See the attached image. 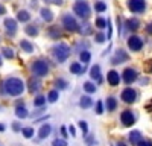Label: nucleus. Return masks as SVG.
Returning <instances> with one entry per match:
<instances>
[{"label":"nucleus","instance_id":"nucleus-29","mask_svg":"<svg viewBox=\"0 0 152 146\" xmlns=\"http://www.w3.org/2000/svg\"><path fill=\"white\" fill-rule=\"evenodd\" d=\"M84 90L87 93H94L96 91V87H94V84H91V82H85L84 84Z\"/></svg>","mask_w":152,"mask_h":146},{"label":"nucleus","instance_id":"nucleus-37","mask_svg":"<svg viewBox=\"0 0 152 146\" xmlns=\"http://www.w3.org/2000/svg\"><path fill=\"white\" fill-rule=\"evenodd\" d=\"M44 102H46V97L44 96H37V99H35V105L37 107H41Z\"/></svg>","mask_w":152,"mask_h":146},{"label":"nucleus","instance_id":"nucleus-30","mask_svg":"<svg viewBox=\"0 0 152 146\" xmlns=\"http://www.w3.org/2000/svg\"><path fill=\"white\" fill-rule=\"evenodd\" d=\"M79 58H81V61L84 64H87L88 61H90V58H91V55H90V52H81V55H79Z\"/></svg>","mask_w":152,"mask_h":146},{"label":"nucleus","instance_id":"nucleus-16","mask_svg":"<svg viewBox=\"0 0 152 146\" xmlns=\"http://www.w3.org/2000/svg\"><path fill=\"white\" fill-rule=\"evenodd\" d=\"M50 131H52L50 125H43L41 129H40V132H38V137H40V139H46V137H49V136H50Z\"/></svg>","mask_w":152,"mask_h":146},{"label":"nucleus","instance_id":"nucleus-15","mask_svg":"<svg viewBox=\"0 0 152 146\" xmlns=\"http://www.w3.org/2000/svg\"><path fill=\"white\" fill-rule=\"evenodd\" d=\"M90 76H91L93 79H96V81H102V78H100V67H99L97 64L91 67V70H90Z\"/></svg>","mask_w":152,"mask_h":146},{"label":"nucleus","instance_id":"nucleus-6","mask_svg":"<svg viewBox=\"0 0 152 146\" xmlns=\"http://www.w3.org/2000/svg\"><path fill=\"white\" fill-rule=\"evenodd\" d=\"M128 8L132 12H143L146 9L145 0H128Z\"/></svg>","mask_w":152,"mask_h":146},{"label":"nucleus","instance_id":"nucleus-39","mask_svg":"<svg viewBox=\"0 0 152 146\" xmlns=\"http://www.w3.org/2000/svg\"><path fill=\"white\" fill-rule=\"evenodd\" d=\"M79 128L82 129V134H84V136H87V132H88V126H87V123H85V122H79Z\"/></svg>","mask_w":152,"mask_h":146},{"label":"nucleus","instance_id":"nucleus-33","mask_svg":"<svg viewBox=\"0 0 152 146\" xmlns=\"http://www.w3.org/2000/svg\"><path fill=\"white\" fill-rule=\"evenodd\" d=\"M94 9H96L97 12H104V11L107 9V5H105L104 2H97L96 6H94Z\"/></svg>","mask_w":152,"mask_h":146},{"label":"nucleus","instance_id":"nucleus-19","mask_svg":"<svg viewBox=\"0 0 152 146\" xmlns=\"http://www.w3.org/2000/svg\"><path fill=\"white\" fill-rule=\"evenodd\" d=\"M70 72H72V73H75V75H82V73H84V69H82V66H81V64L75 63V64H72V66H70Z\"/></svg>","mask_w":152,"mask_h":146},{"label":"nucleus","instance_id":"nucleus-43","mask_svg":"<svg viewBox=\"0 0 152 146\" xmlns=\"http://www.w3.org/2000/svg\"><path fill=\"white\" fill-rule=\"evenodd\" d=\"M69 129H70V134H72V136L75 137V136H76V131H75V128H73V125H70V126H69Z\"/></svg>","mask_w":152,"mask_h":146},{"label":"nucleus","instance_id":"nucleus-25","mask_svg":"<svg viewBox=\"0 0 152 146\" xmlns=\"http://www.w3.org/2000/svg\"><path fill=\"white\" fill-rule=\"evenodd\" d=\"M38 88H40V81L38 79H31L29 81V90L31 91H37Z\"/></svg>","mask_w":152,"mask_h":146},{"label":"nucleus","instance_id":"nucleus-14","mask_svg":"<svg viewBox=\"0 0 152 146\" xmlns=\"http://www.w3.org/2000/svg\"><path fill=\"white\" fill-rule=\"evenodd\" d=\"M129 142H131V145H138L142 142V132L140 131H131L129 132Z\"/></svg>","mask_w":152,"mask_h":146},{"label":"nucleus","instance_id":"nucleus-11","mask_svg":"<svg viewBox=\"0 0 152 146\" xmlns=\"http://www.w3.org/2000/svg\"><path fill=\"white\" fill-rule=\"evenodd\" d=\"M126 59H128V53H126L125 50H122V49H119V50L116 52V55L113 56L111 63L113 64H120V63H125Z\"/></svg>","mask_w":152,"mask_h":146},{"label":"nucleus","instance_id":"nucleus-41","mask_svg":"<svg viewBox=\"0 0 152 146\" xmlns=\"http://www.w3.org/2000/svg\"><path fill=\"white\" fill-rule=\"evenodd\" d=\"M12 129H14L15 132H20V131H23V129H21V126H20V123H18V122H14V123H12Z\"/></svg>","mask_w":152,"mask_h":146},{"label":"nucleus","instance_id":"nucleus-17","mask_svg":"<svg viewBox=\"0 0 152 146\" xmlns=\"http://www.w3.org/2000/svg\"><path fill=\"white\" fill-rule=\"evenodd\" d=\"M81 107L82 108H90L93 105V101H91V97H88V96H82L81 97V101H79Z\"/></svg>","mask_w":152,"mask_h":146},{"label":"nucleus","instance_id":"nucleus-31","mask_svg":"<svg viewBox=\"0 0 152 146\" xmlns=\"http://www.w3.org/2000/svg\"><path fill=\"white\" fill-rule=\"evenodd\" d=\"M23 136L26 137V139H31V137H34V129L32 128H23Z\"/></svg>","mask_w":152,"mask_h":146},{"label":"nucleus","instance_id":"nucleus-44","mask_svg":"<svg viewBox=\"0 0 152 146\" xmlns=\"http://www.w3.org/2000/svg\"><path fill=\"white\" fill-rule=\"evenodd\" d=\"M5 12H6V9H5V6H3V5H0V15H3V14H5Z\"/></svg>","mask_w":152,"mask_h":146},{"label":"nucleus","instance_id":"nucleus-21","mask_svg":"<svg viewBox=\"0 0 152 146\" xmlns=\"http://www.w3.org/2000/svg\"><path fill=\"white\" fill-rule=\"evenodd\" d=\"M126 24H128V29H129V31H137V29H138V26H140L138 20H135V18L128 20V21H126Z\"/></svg>","mask_w":152,"mask_h":146},{"label":"nucleus","instance_id":"nucleus-38","mask_svg":"<svg viewBox=\"0 0 152 146\" xmlns=\"http://www.w3.org/2000/svg\"><path fill=\"white\" fill-rule=\"evenodd\" d=\"M96 113H97V114H102V113H104V104H102V101H99V102L96 104Z\"/></svg>","mask_w":152,"mask_h":146},{"label":"nucleus","instance_id":"nucleus-10","mask_svg":"<svg viewBox=\"0 0 152 146\" xmlns=\"http://www.w3.org/2000/svg\"><path fill=\"white\" fill-rule=\"evenodd\" d=\"M137 79V72L134 70V69H125V72H123V81L126 82V84H131V82H134Z\"/></svg>","mask_w":152,"mask_h":146},{"label":"nucleus","instance_id":"nucleus-28","mask_svg":"<svg viewBox=\"0 0 152 146\" xmlns=\"http://www.w3.org/2000/svg\"><path fill=\"white\" fill-rule=\"evenodd\" d=\"M2 53H3L8 59L14 58V50H12V49H9V47H3V49H2Z\"/></svg>","mask_w":152,"mask_h":146},{"label":"nucleus","instance_id":"nucleus-27","mask_svg":"<svg viewBox=\"0 0 152 146\" xmlns=\"http://www.w3.org/2000/svg\"><path fill=\"white\" fill-rule=\"evenodd\" d=\"M58 97H59L58 91H56V90H52V91L49 93V96H47V99H49V102H56V101H58Z\"/></svg>","mask_w":152,"mask_h":146},{"label":"nucleus","instance_id":"nucleus-34","mask_svg":"<svg viewBox=\"0 0 152 146\" xmlns=\"http://www.w3.org/2000/svg\"><path fill=\"white\" fill-rule=\"evenodd\" d=\"M55 85H56V88H66L67 87V84L64 79H56L55 81Z\"/></svg>","mask_w":152,"mask_h":146},{"label":"nucleus","instance_id":"nucleus-9","mask_svg":"<svg viewBox=\"0 0 152 146\" xmlns=\"http://www.w3.org/2000/svg\"><path fill=\"white\" fill-rule=\"evenodd\" d=\"M120 120H122V123H123L125 126H131V125H134V122H135L134 114L129 111V110H126V111H123V113L120 114Z\"/></svg>","mask_w":152,"mask_h":146},{"label":"nucleus","instance_id":"nucleus-45","mask_svg":"<svg viewBox=\"0 0 152 146\" xmlns=\"http://www.w3.org/2000/svg\"><path fill=\"white\" fill-rule=\"evenodd\" d=\"M61 134H62V136H67V131H66V126H61Z\"/></svg>","mask_w":152,"mask_h":146},{"label":"nucleus","instance_id":"nucleus-2","mask_svg":"<svg viewBox=\"0 0 152 146\" xmlns=\"http://www.w3.org/2000/svg\"><path fill=\"white\" fill-rule=\"evenodd\" d=\"M52 53H53V56H55V59L58 61V63H64L70 55V47L67 44H58V46L53 47Z\"/></svg>","mask_w":152,"mask_h":146},{"label":"nucleus","instance_id":"nucleus-36","mask_svg":"<svg viewBox=\"0 0 152 146\" xmlns=\"http://www.w3.org/2000/svg\"><path fill=\"white\" fill-rule=\"evenodd\" d=\"M52 146H67V142L62 140V139H56V140H53Z\"/></svg>","mask_w":152,"mask_h":146},{"label":"nucleus","instance_id":"nucleus-32","mask_svg":"<svg viewBox=\"0 0 152 146\" xmlns=\"http://www.w3.org/2000/svg\"><path fill=\"white\" fill-rule=\"evenodd\" d=\"M96 26H97L99 29H104V28L107 26V20H105V18H100V17H99V18L96 20Z\"/></svg>","mask_w":152,"mask_h":146},{"label":"nucleus","instance_id":"nucleus-50","mask_svg":"<svg viewBox=\"0 0 152 146\" xmlns=\"http://www.w3.org/2000/svg\"><path fill=\"white\" fill-rule=\"evenodd\" d=\"M0 66H2V58H0Z\"/></svg>","mask_w":152,"mask_h":146},{"label":"nucleus","instance_id":"nucleus-8","mask_svg":"<svg viewBox=\"0 0 152 146\" xmlns=\"http://www.w3.org/2000/svg\"><path fill=\"white\" fill-rule=\"evenodd\" d=\"M128 46H129L131 50L137 52V50H140V49L143 47V41L138 38L137 35H132V36H129V38H128Z\"/></svg>","mask_w":152,"mask_h":146},{"label":"nucleus","instance_id":"nucleus-35","mask_svg":"<svg viewBox=\"0 0 152 146\" xmlns=\"http://www.w3.org/2000/svg\"><path fill=\"white\" fill-rule=\"evenodd\" d=\"M50 36H52V38H58V36H61V34H59V31L56 29V28H50Z\"/></svg>","mask_w":152,"mask_h":146},{"label":"nucleus","instance_id":"nucleus-22","mask_svg":"<svg viewBox=\"0 0 152 146\" xmlns=\"http://www.w3.org/2000/svg\"><path fill=\"white\" fill-rule=\"evenodd\" d=\"M117 107V101L114 99V97H108L107 99V108H108V111H114Z\"/></svg>","mask_w":152,"mask_h":146},{"label":"nucleus","instance_id":"nucleus-20","mask_svg":"<svg viewBox=\"0 0 152 146\" xmlns=\"http://www.w3.org/2000/svg\"><path fill=\"white\" fill-rule=\"evenodd\" d=\"M15 114H17V117H20V119H24L28 116V110L24 108L23 105H18L17 107V110H15Z\"/></svg>","mask_w":152,"mask_h":146},{"label":"nucleus","instance_id":"nucleus-40","mask_svg":"<svg viewBox=\"0 0 152 146\" xmlns=\"http://www.w3.org/2000/svg\"><path fill=\"white\" fill-rule=\"evenodd\" d=\"M105 38H107V36H105L102 32H99V34L96 35V41H97V43H104V41H105Z\"/></svg>","mask_w":152,"mask_h":146},{"label":"nucleus","instance_id":"nucleus-24","mask_svg":"<svg viewBox=\"0 0 152 146\" xmlns=\"http://www.w3.org/2000/svg\"><path fill=\"white\" fill-rule=\"evenodd\" d=\"M17 18H18L20 21H29L31 15H29V12H28V11H20L18 14H17Z\"/></svg>","mask_w":152,"mask_h":146},{"label":"nucleus","instance_id":"nucleus-7","mask_svg":"<svg viewBox=\"0 0 152 146\" xmlns=\"http://www.w3.org/2000/svg\"><path fill=\"white\" fill-rule=\"evenodd\" d=\"M135 99H137V93H135L134 88H125L122 91V101L123 102L132 104V102H135Z\"/></svg>","mask_w":152,"mask_h":146},{"label":"nucleus","instance_id":"nucleus-42","mask_svg":"<svg viewBox=\"0 0 152 146\" xmlns=\"http://www.w3.org/2000/svg\"><path fill=\"white\" fill-rule=\"evenodd\" d=\"M138 146H152V142H149V140H142L140 143H138Z\"/></svg>","mask_w":152,"mask_h":146},{"label":"nucleus","instance_id":"nucleus-46","mask_svg":"<svg viewBox=\"0 0 152 146\" xmlns=\"http://www.w3.org/2000/svg\"><path fill=\"white\" fill-rule=\"evenodd\" d=\"M146 31H148V34H152V23H151V24H148Z\"/></svg>","mask_w":152,"mask_h":146},{"label":"nucleus","instance_id":"nucleus-13","mask_svg":"<svg viewBox=\"0 0 152 146\" xmlns=\"http://www.w3.org/2000/svg\"><path fill=\"white\" fill-rule=\"evenodd\" d=\"M5 28L11 35H14V32L17 31V21L14 18H6L5 20Z\"/></svg>","mask_w":152,"mask_h":146},{"label":"nucleus","instance_id":"nucleus-23","mask_svg":"<svg viewBox=\"0 0 152 146\" xmlns=\"http://www.w3.org/2000/svg\"><path fill=\"white\" fill-rule=\"evenodd\" d=\"M41 17H43L46 21H52V18H53L52 12H50V9H47V8H43V9H41Z\"/></svg>","mask_w":152,"mask_h":146},{"label":"nucleus","instance_id":"nucleus-18","mask_svg":"<svg viewBox=\"0 0 152 146\" xmlns=\"http://www.w3.org/2000/svg\"><path fill=\"white\" fill-rule=\"evenodd\" d=\"M20 47L23 49L24 52H28V53H31V52H34V46L28 41V40H23L21 43H20Z\"/></svg>","mask_w":152,"mask_h":146},{"label":"nucleus","instance_id":"nucleus-1","mask_svg":"<svg viewBox=\"0 0 152 146\" xmlns=\"http://www.w3.org/2000/svg\"><path fill=\"white\" fill-rule=\"evenodd\" d=\"M24 90V84L18 78H9L5 81V91L11 96H20Z\"/></svg>","mask_w":152,"mask_h":146},{"label":"nucleus","instance_id":"nucleus-47","mask_svg":"<svg viewBox=\"0 0 152 146\" xmlns=\"http://www.w3.org/2000/svg\"><path fill=\"white\" fill-rule=\"evenodd\" d=\"M53 3H55V5H61L62 0H53Z\"/></svg>","mask_w":152,"mask_h":146},{"label":"nucleus","instance_id":"nucleus-48","mask_svg":"<svg viewBox=\"0 0 152 146\" xmlns=\"http://www.w3.org/2000/svg\"><path fill=\"white\" fill-rule=\"evenodd\" d=\"M117 146H126V145H125L123 142H119V143H117Z\"/></svg>","mask_w":152,"mask_h":146},{"label":"nucleus","instance_id":"nucleus-5","mask_svg":"<svg viewBox=\"0 0 152 146\" xmlns=\"http://www.w3.org/2000/svg\"><path fill=\"white\" fill-rule=\"evenodd\" d=\"M62 24H64V28H66L67 31H70V32H76V31L79 29L78 21H76L70 14H66L64 17H62Z\"/></svg>","mask_w":152,"mask_h":146},{"label":"nucleus","instance_id":"nucleus-49","mask_svg":"<svg viewBox=\"0 0 152 146\" xmlns=\"http://www.w3.org/2000/svg\"><path fill=\"white\" fill-rule=\"evenodd\" d=\"M5 129V125H0V131H3Z\"/></svg>","mask_w":152,"mask_h":146},{"label":"nucleus","instance_id":"nucleus-12","mask_svg":"<svg viewBox=\"0 0 152 146\" xmlns=\"http://www.w3.org/2000/svg\"><path fill=\"white\" fill-rule=\"evenodd\" d=\"M107 79L111 85H117L120 84V76H119V73L116 70H110L108 72V75H107Z\"/></svg>","mask_w":152,"mask_h":146},{"label":"nucleus","instance_id":"nucleus-26","mask_svg":"<svg viewBox=\"0 0 152 146\" xmlns=\"http://www.w3.org/2000/svg\"><path fill=\"white\" fill-rule=\"evenodd\" d=\"M26 34L29 35V36H37L38 35V28L37 26H26Z\"/></svg>","mask_w":152,"mask_h":146},{"label":"nucleus","instance_id":"nucleus-4","mask_svg":"<svg viewBox=\"0 0 152 146\" xmlns=\"http://www.w3.org/2000/svg\"><path fill=\"white\" fill-rule=\"evenodd\" d=\"M73 11H75V14L81 18H87L90 15V6H88L87 2H78L73 6Z\"/></svg>","mask_w":152,"mask_h":146},{"label":"nucleus","instance_id":"nucleus-3","mask_svg":"<svg viewBox=\"0 0 152 146\" xmlns=\"http://www.w3.org/2000/svg\"><path fill=\"white\" fill-rule=\"evenodd\" d=\"M47 72H49V66L43 59H38V61H35V63L32 64V73L35 76H46Z\"/></svg>","mask_w":152,"mask_h":146}]
</instances>
